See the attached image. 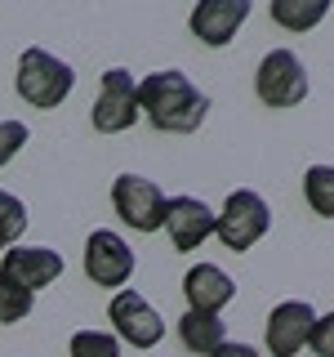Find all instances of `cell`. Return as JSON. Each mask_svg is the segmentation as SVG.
Instances as JSON below:
<instances>
[{"label": "cell", "mask_w": 334, "mask_h": 357, "mask_svg": "<svg viewBox=\"0 0 334 357\" xmlns=\"http://www.w3.org/2000/svg\"><path fill=\"white\" fill-rule=\"evenodd\" d=\"M0 277H9V282L36 295L40 286H54L63 277V255L49 250V245H14L0 259Z\"/></svg>", "instance_id": "9"}, {"label": "cell", "mask_w": 334, "mask_h": 357, "mask_svg": "<svg viewBox=\"0 0 334 357\" xmlns=\"http://www.w3.org/2000/svg\"><path fill=\"white\" fill-rule=\"evenodd\" d=\"M303 197L321 219H334V165H308Z\"/></svg>", "instance_id": "16"}, {"label": "cell", "mask_w": 334, "mask_h": 357, "mask_svg": "<svg viewBox=\"0 0 334 357\" xmlns=\"http://www.w3.org/2000/svg\"><path fill=\"white\" fill-rule=\"evenodd\" d=\"M312 321H317V312H312V304H303V299L276 304L272 317H267V349H272V357H294L308 344Z\"/></svg>", "instance_id": "11"}, {"label": "cell", "mask_w": 334, "mask_h": 357, "mask_svg": "<svg viewBox=\"0 0 334 357\" xmlns=\"http://www.w3.org/2000/svg\"><path fill=\"white\" fill-rule=\"evenodd\" d=\"M85 277L94 286H125L134 277V250L111 228L89 232V241H85Z\"/></svg>", "instance_id": "8"}, {"label": "cell", "mask_w": 334, "mask_h": 357, "mask_svg": "<svg viewBox=\"0 0 334 357\" xmlns=\"http://www.w3.org/2000/svg\"><path fill=\"white\" fill-rule=\"evenodd\" d=\"M209 357H259V349H250V344H223Z\"/></svg>", "instance_id": "22"}, {"label": "cell", "mask_w": 334, "mask_h": 357, "mask_svg": "<svg viewBox=\"0 0 334 357\" xmlns=\"http://www.w3.org/2000/svg\"><path fill=\"white\" fill-rule=\"evenodd\" d=\"M267 228H272V215H267V201L254 188H237L223 201V215H214V232L228 250H250L254 241L267 237Z\"/></svg>", "instance_id": "3"}, {"label": "cell", "mask_w": 334, "mask_h": 357, "mask_svg": "<svg viewBox=\"0 0 334 357\" xmlns=\"http://www.w3.org/2000/svg\"><path fill=\"white\" fill-rule=\"evenodd\" d=\"M254 89L267 107H294L308 98V72L299 63L294 50H272L259 63V76H254Z\"/></svg>", "instance_id": "5"}, {"label": "cell", "mask_w": 334, "mask_h": 357, "mask_svg": "<svg viewBox=\"0 0 334 357\" xmlns=\"http://www.w3.org/2000/svg\"><path fill=\"white\" fill-rule=\"evenodd\" d=\"M107 317H111V326H116V335L129 349H156L161 335H165L161 312H156L138 290H116L111 304H107Z\"/></svg>", "instance_id": "7"}, {"label": "cell", "mask_w": 334, "mask_h": 357, "mask_svg": "<svg viewBox=\"0 0 334 357\" xmlns=\"http://www.w3.org/2000/svg\"><path fill=\"white\" fill-rule=\"evenodd\" d=\"M14 85H18L22 103L49 112V107H58L63 98L72 94L76 72H72L63 59H54L49 50H27V54L18 59V81H14Z\"/></svg>", "instance_id": "2"}, {"label": "cell", "mask_w": 334, "mask_h": 357, "mask_svg": "<svg viewBox=\"0 0 334 357\" xmlns=\"http://www.w3.org/2000/svg\"><path fill=\"white\" fill-rule=\"evenodd\" d=\"M308 344H312V353H317V357H334V312H326V317L312 321Z\"/></svg>", "instance_id": "21"}, {"label": "cell", "mask_w": 334, "mask_h": 357, "mask_svg": "<svg viewBox=\"0 0 334 357\" xmlns=\"http://www.w3.org/2000/svg\"><path fill=\"white\" fill-rule=\"evenodd\" d=\"M36 304V295L31 290H22L18 282H9V277H0V321H22Z\"/></svg>", "instance_id": "18"}, {"label": "cell", "mask_w": 334, "mask_h": 357, "mask_svg": "<svg viewBox=\"0 0 334 357\" xmlns=\"http://www.w3.org/2000/svg\"><path fill=\"white\" fill-rule=\"evenodd\" d=\"M165 232L174 250H196L214 232V210L200 197H165Z\"/></svg>", "instance_id": "10"}, {"label": "cell", "mask_w": 334, "mask_h": 357, "mask_svg": "<svg viewBox=\"0 0 334 357\" xmlns=\"http://www.w3.org/2000/svg\"><path fill=\"white\" fill-rule=\"evenodd\" d=\"M138 112L161 134H192V130H200V121H205L209 98L200 94L183 72L165 67V72H152V76L138 81Z\"/></svg>", "instance_id": "1"}, {"label": "cell", "mask_w": 334, "mask_h": 357, "mask_svg": "<svg viewBox=\"0 0 334 357\" xmlns=\"http://www.w3.org/2000/svg\"><path fill=\"white\" fill-rule=\"evenodd\" d=\"M183 295H187V312H209L218 317V308H228L237 299V282L223 273L218 264H196L183 277Z\"/></svg>", "instance_id": "12"}, {"label": "cell", "mask_w": 334, "mask_h": 357, "mask_svg": "<svg viewBox=\"0 0 334 357\" xmlns=\"http://www.w3.org/2000/svg\"><path fill=\"white\" fill-rule=\"evenodd\" d=\"M0 228H5L14 241L22 237V228H27V206H22L14 192H5V188H0Z\"/></svg>", "instance_id": "19"}, {"label": "cell", "mask_w": 334, "mask_h": 357, "mask_svg": "<svg viewBox=\"0 0 334 357\" xmlns=\"http://www.w3.org/2000/svg\"><path fill=\"white\" fill-rule=\"evenodd\" d=\"M111 206L134 232H156L165 228V192L143 174H120L111 183Z\"/></svg>", "instance_id": "6"}, {"label": "cell", "mask_w": 334, "mask_h": 357, "mask_svg": "<svg viewBox=\"0 0 334 357\" xmlns=\"http://www.w3.org/2000/svg\"><path fill=\"white\" fill-rule=\"evenodd\" d=\"M223 321L218 317H209V312H183L178 317V340H183V349L187 353H196V357H209L214 349H223Z\"/></svg>", "instance_id": "14"}, {"label": "cell", "mask_w": 334, "mask_h": 357, "mask_svg": "<svg viewBox=\"0 0 334 357\" xmlns=\"http://www.w3.org/2000/svg\"><path fill=\"white\" fill-rule=\"evenodd\" d=\"M27 139H31V134H27L22 121H0V170H5V165L22 152V143H27Z\"/></svg>", "instance_id": "20"}, {"label": "cell", "mask_w": 334, "mask_h": 357, "mask_svg": "<svg viewBox=\"0 0 334 357\" xmlns=\"http://www.w3.org/2000/svg\"><path fill=\"white\" fill-rule=\"evenodd\" d=\"M72 357H120V340L107 331H76L72 335Z\"/></svg>", "instance_id": "17"}, {"label": "cell", "mask_w": 334, "mask_h": 357, "mask_svg": "<svg viewBox=\"0 0 334 357\" xmlns=\"http://www.w3.org/2000/svg\"><path fill=\"white\" fill-rule=\"evenodd\" d=\"M330 14V0H272V22L285 31H308Z\"/></svg>", "instance_id": "15"}, {"label": "cell", "mask_w": 334, "mask_h": 357, "mask_svg": "<svg viewBox=\"0 0 334 357\" xmlns=\"http://www.w3.org/2000/svg\"><path fill=\"white\" fill-rule=\"evenodd\" d=\"M245 18H250V0H200L192 9V36L218 50L241 31Z\"/></svg>", "instance_id": "13"}, {"label": "cell", "mask_w": 334, "mask_h": 357, "mask_svg": "<svg viewBox=\"0 0 334 357\" xmlns=\"http://www.w3.org/2000/svg\"><path fill=\"white\" fill-rule=\"evenodd\" d=\"M9 241H14V237H9V232H5V228H0V255H5V250H9Z\"/></svg>", "instance_id": "23"}, {"label": "cell", "mask_w": 334, "mask_h": 357, "mask_svg": "<svg viewBox=\"0 0 334 357\" xmlns=\"http://www.w3.org/2000/svg\"><path fill=\"white\" fill-rule=\"evenodd\" d=\"M94 130L98 134H125L134 121L143 116L138 112V81L125 72V67H107L103 81H98V103H94Z\"/></svg>", "instance_id": "4"}]
</instances>
